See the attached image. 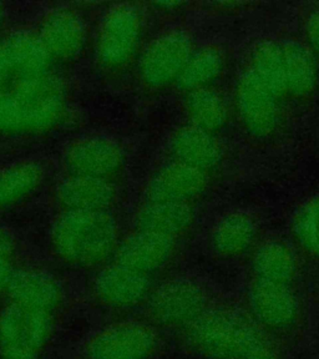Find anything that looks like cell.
Segmentation results:
<instances>
[{"label": "cell", "mask_w": 319, "mask_h": 359, "mask_svg": "<svg viewBox=\"0 0 319 359\" xmlns=\"http://www.w3.org/2000/svg\"><path fill=\"white\" fill-rule=\"evenodd\" d=\"M142 18L137 6L129 3L109 9L101 24L97 57L104 67L118 69L133 60L139 49Z\"/></svg>", "instance_id": "6"}, {"label": "cell", "mask_w": 319, "mask_h": 359, "mask_svg": "<svg viewBox=\"0 0 319 359\" xmlns=\"http://www.w3.org/2000/svg\"><path fill=\"white\" fill-rule=\"evenodd\" d=\"M186 337L208 359H242L266 339L252 317L231 307H208L186 328Z\"/></svg>", "instance_id": "3"}, {"label": "cell", "mask_w": 319, "mask_h": 359, "mask_svg": "<svg viewBox=\"0 0 319 359\" xmlns=\"http://www.w3.org/2000/svg\"><path fill=\"white\" fill-rule=\"evenodd\" d=\"M170 150L176 158L175 161L205 172L216 168L221 161V147L213 134L191 123L175 131L170 139Z\"/></svg>", "instance_id": "18"}, {"label": "cell", "mask_w": 319, "mask_h": 359, "mask_svg": "<svg viewBox=\"0 0 319 359\" xmlns=\"http://www.w3.org/2000/svg\"><path fill=\"white\" fill-rule=\"evenodd\" d=\"M306 38L308 40L309 50L319 57V11H315L307 18Z\"/></svg>", "instance_id": "28"}, {"label": "cell", "mask_w": 319, "mask_h": 359, "mask_svg": "<svg viewBox=\"0 0 319 359\" xmlns=\"http://www.w3.org/2000/svg\"><path fill=\"white\" fill-rule=\"evenodd\" d=\"M280 97L262 84L250 70L242 74L236 85V107L241 121L257 137L275 131L280 120Z\"/></svg>", "instance_id": "9"}, {"label": "cell", "mask_w": 319, "mask_h": 359, "mask_svg": "<svg viewBox=\"0 0 319 359\" xmlns=\"http://www.w3.org/2000/svg\"><path fill=\"white\" fill-rule=\"evenodd\" d=\"M3 20H4V9H3V6L0 4V25H1Z\"/></svg>", "instance_id": "32"}, {"label": "cell", "mask_w": 319, "mask_h": 359, "mask_svg": "<svg viewBox=\"0 0 319 359\" xmlns=\"http://www.w3.org/2000/svg\"><path fill=\"white\" fill-rule=\"evenodd\" d=\"M252 269L256 280L291 285L297 275V259L285 242L267 241L253 255Z\"/></svg>", "instance_id": "21"}, {"label": "cell", "mask_w": 319, "mask_h": 359, "mask_svg": "<svg viewBox=\"0 0 319 359\" xmlns=\"http://www.w3.org/2000/svg\"><path fill=\"white\" fill-rule=\"evenodd\" d=\"M38 36L54 60L67 62L83 50L86 29L75 11L57 9L45 18Z\"/></svg>", "instance_id": "15"}, {"label": "cell", "mask_w": 319, "mask_h": 359, "mask_svg": "<svg viewBox=\"0 0 319 359\" xmlns=\"http://www.w3.org/2000/svg\"><path fill=\"white\" fill-rule=\"evenodd\" d=\"M6 296L11 303L25 309L53 314L62 304V287L41 269H17Z\"/></svg>", "instance_id": "16"}, {"label": "cell", "mask_w": 319, "mask_h": 359, "mask_svg": "<svg viewBox=\"0 0 319 359\" xmlns=\"http://www.w3.org/2000/svg\"><path fill=\"white\" fill-rule=\"evenodd\" d=\"M206 291L197 282L172 278L151 291L147 314L154 323L168 328H187L208 309Z\"/></svg>", "instance_id": "5"}, {"label": "cell", "mask_w": 319, "mask_h": 359, "mask_svg": "<svg viewBox=\"0 0 319 359\" xmlns=\"http://www.w3.org/2000/svg\"><path fill=\"white\" fill-rule=\"evenodd\" d=\"M192 221L189 202H147L136 216L137 230L172 238L189 230Z\"/></svg>", "instance_id": "19"}, {"label": "cell", "mask_w": 319, "mask_h": 359, "mask_svg": "<svg viewBox=\"0 0 319 359\" xmlns=\"http://www.w3.org/2000/svg\"><path fill=\"white\" fill-rule=\"evenodd\" d=\"M121 149L107 139H84L67 149L65 165L72 176L107 180L123 168Z\"/></svg>", "instance_id": "12"}, {"label": "cell", "mask_w": 319, "mask_h": 359, "mask_svg": "<svg viewBox=\"0 0 319 359\" xmlns=\"http://www.w3.org/2000/svg\"><path fill=\"white\" fill-rule=\"evenodd\" d=\"M67 90L55 60L38 35L0 39V133L41 134L62 121Z\"/></svg>", "instance_id": "1"}, {"label": "cell", "mask_w": 319, "mask_h": 359, "mask_svg": "<svg viewBox=\"0 0 319 359\" xmlns=\"http://www.w3.org/2000/svg\"><path fill=\"white\" fill-rule=\"evenodd\" d=\"M156 346L151 325L126 320L97 332L88 343L86 354L89 359H147Z\"/></svg>", "instance_id": "8"}, {"label": "cell", "mask_w": 319, "mask_h": 359, "mask_svg": "<svg viewBox=\"0 0 319 359\" xmlns=\"http://www.w3.org/2000/svg\"><path fill=\"white\" fill-rule=\"evenodd\" d=\"M242 359H280L275 352V349L269 346V343L264 339L258 343L257 346L248 352Z\"/></svg>", "instance_id": "30"}, {"label": "cell", "mask_w": 319, "mask_h": 359, "mask_svg": "<svg viewBox=\"0 0 319 359\" xmlns=\"http://www.w3.org/2000/svg\"><path fill=\"white\" fill-rule=\"evenodd\" d=\"M14 252H15L14 237L6 229L0 227V255L14 256Z\"/></svg>", "instance_id": "31"}, {"label": "cell", "mask_w": 319, "mask_h": 359, "mask_svg": "<svg viewBox=\"0 0 319 359\" xmlns=\"http://www.w3.org/2000/svg\"><path fill=\"white\" fill-rule=\"evenodd\" d=\"M253 320L273 331L290 328L298 318L299 303L290 285L256 280L248 291Z\"/></svg>", "instance_id": "10"}, {"label": "cell", "mask_w": 319, "mask_h": 359, "mask_svg": "<svg viewBox=\"0 0 319 359\" xmlns=\"http://www.w3.org/2000/svg\"><path fill=\"white\" fill-rule=\"evenodd\" d=\"M286 67L287 94L304 97L313 93L318 83V67L315 56L297 41L282 45Z\"/></svg>", "instance_id": "22"}, {"label": "cell", "mask_w": 319, "mask_h": 359, "mask_svg": "<svg viewBox=\"0 0 319 359\" xmlns=\"http://www.w3.org/2000/svg\"><path fill=\"white\" fill-rule=\"evenodd\" d=\"M222 69L224 56L221 51L212 46L203 48L192 54L176 83L179 89L185 90L187 93L205 89L219 78Z\"/></svg>", "instance_id": "26"}, {"label": "cell", "mask_w": 319, "mask_h": 359, "mask_svg": "<svg viewBox=\"0 0 319 359\" xmlns=\"http://www.w3.org/2000/svg\"><path fill=\"white\" fill-rule=\"evenodd\" d=\"M53 314L9 303L0 312V352L4 358L34 359L53 334Z\"/></svg>", "instance_id": "4"}, {"label": "cell", "mask_w": 319, "mask_h": 359, "mask_svg": "<svg viewBox=\"0 0 319 359\" xmlns=\"http://www.w3.org/2000/svg\"><path fill=\"white\" fill-rule=\"evenodd\" d=\"M3 359H28V358H3Z\"/></svg>", "instance_id": "33"}, {"label": "cell", "mask_w": 319, "mask_h": 359, "mask_svg": "<svg viewBox=\"0 0 319 359\" xmlns=\"http://www.w3.org/2000/svg\"><path fill=\"white\" fill-rule=\"evenodd\" d=\"M65 211H109L115 201V189L107 180L69 176L56 191Z\"/></svg>", "instance_id": "17"}, {"label": "cell", "mask_w": 319, "mask_h": 359, "mask_svg": "<svg viewBox=\"0 0 319 359\" xmlns=\"http://www.w3.org/2000/svg\"><path fill=\"white\" fill-rule=\"evenodd\" d=\"M277 97L287 94L286 67L282 45L262 41L254 48L248 69Z\"/></svg>", "instance_id": "24"}, {"label": "cell", "mask_w": 319, "mask_h": 359, "mask_svg": "<svg viewBox=\"0 0 319 359\" xmlns=\"http://www.w3.org/2000/svg\"><path fill=\"white\" fill-rule=\"evenodd\" d=\"M51 246L64 262L94 267L118 248V222L109 211H64L51 229Z\"/></svg>", "instance_id": "2"}, {"label": "cell", "mask_w": 319, "mask_h": 359, "mask_svg": "<svg viewBox=\"0 0 319 359\" xmlns=\"http://www.w3.org/2000/svg\"><path fill=\"white\" fill-rule=\"evenodd\" d=\"M150 276L123 264H109L101 269L94 282L96 297L111 309H130L140 304L151 293Z\"/></svg>", "instance_id": "11"}, {"label": "cell", "mask_w": 319, "mask_h": 359, "mask_svg": "<svg viewBox=\"0 0 319 359\" xmlns=\"http://www.w3.org/2000/svg\"><path fill=\"white\" fill-rule=\"evenodd\" d=\"M15 271L17 269H14L13 264V256L0 255V296L8 293Z\"/></svg>", "instance_id": "29"}, {"label": "cell", "mask_w": 319, "mask_h": 359, "mask_svg": "<svg viewBox=\"0 0 319 359\" xmlns=\"http://www.w3.org/2000/svg\"><path fill=\"white\" fill-rule=\"evenodd\" d=\"M175 252V238L146 231H136L116 248V261L144 275L163 269Z\"/></svg>", "instance_id": "13"}, {"label": "cell", "mask_w": 319, "mask_h": 359, "mask_svg": "<svg viewBox=\"0 0 319 359\" xmlns=\"http://www.w3.org/2000/svg\"><path fill=\"white\" fill-rule=\"evenodd\" d=\"M185 109L191 125L213 134L227 121V107L224 97L210 88L187 93Z\"/></svg>", "instance_id": "25"}, {"label": "cell", "mask_w": 319, "mask_h": 359, "mask_svg": "<svg viewBox=\"0 0 319 359\" xmlns=\"http://www.w3.org/2000/svg\"><path fill=\"white\" fill-rule=\"evenodd\" d=\"M208 186V175L186 163H168L149 182V202H189L200 196Z\"/></svg>", "instance_id": "14"}, {"label": "cell", "mask_w": 319, "mask_h": 359, "mask_svg": "<svg viewBox=\"0 0 319 359\" xmlns=\"http://www.w3.org/2000/svg\"><path fill=\"white\" fill-rule=\"evenodd\" d=\"M190 35L182 30L161 34L146 48L139 72L149 88L161 89L177 81L194 54Z\"/></svg>", "instance_id": "7"}, {"label": "cell", "mask_w": 319, "mask_h": 359, "mask_svg": "<svg viewBox=\"0 0 319 359\" xmlns=\"http://www.w3.org/2000/svg\"><path fill=\"white\" fill-rule=\"evenodd\" d=\"M43 181V168L34 161H19L0 168V210L13 208L30 196Z\"/></svg>", "instance_id": "23"}, {"label": "cell", "mask_w": 319, "mask_h": 359, "mask_svg": "<svg viewBox=\"0 0 319 359\" xmlns=\"http://www.w3.org/2000/svg\"><path fill=\"white\" fill-rule=\"evenodd\" d=\"M298 245L313 257L319 258V195L304 202L292 221Z\"/></svg>", "instance_id": "27"}, {"label": "cell", "mask_w": 319, "mask_h": 359, "mask_svg": "<svg viewBox=\"0 0 319 359\" xmlns=\"http://www.w3.org/2000/svg\"><path fill=\"white\" fill-rule=\"evenodd\" d=\"M257 236L254 219L245 212L224 215L211 233L213 251L222 257H237L246 252Z\"/></svg>", "instance_id": "20"}]
</instances>
